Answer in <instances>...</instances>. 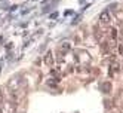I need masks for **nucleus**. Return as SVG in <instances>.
<instances>
[{"mask_svg":"<svg viewBox=\"0 0 123 113\" xmlns=\"http://www.w3.org/2000/svg\"><path fill=\"white\" fill-rule=\"evenodd\" d=\"M99 22H101V25H108L111 22V16H110L108 11H102L99 13Z\"/></svg>","mask_w":123,"mask_h":113,"instance_id":"1","label":"nucleus"},{"mask_svg":"<svg viewBox=\"0 0 123 113\" xmlns=\"http://www.w3.org/2000/svg\"><path fill=\"white\" fill-rule=\"evenodd\" d=\"M45 64L46 66H52L54 64V54L49 51V52H46V55H45Z\"/></svg>","mask_w":123,"mask_h":113,"instance_id":"2","label":"nucleus"},{"mask_svg":"<svg viewBox=\"0 0 123 113\" xmlns=\"http://www.w3.org/2000/svg\"><path fill=\"white\" fill-rule=\"evenodd\" d=\"M119 67H120V66H119V63H117V61H113V63L110 64V74L113 76L116 72H119Z\"/></svg>","mask_w":123,"mask_h":113,"instance_id":"3","label":"nucleus"},{"mask_svg":"<svg viewBox=\"0 0 123 113\" xmlns=\"http://www.w3.org/2000/svg\"><path fill=\"white\" fill-rule=\"evenodd\" d=\"M101 89H102L104 94H110L111 92V83L110 82H104L102 86H101Z\"/></svg>","mask_w":123,"mask_h":113,"instance_id":"4","label":"nucleus"},{"mask_svg":"<svg viewBox=\"0 0 123 113\" xmlns=\"http://www.w3.org/2000/svg\"><path fill=\"white\" fill-rule=\"evenodd\" d=\"M93 31H95V37H96V40H98V42H102V37H101V30H99V27H95V28H93Z\"/></svg>","mask_w":123,"mask_h":113,"instance_id":"5","label":"nucleus"},{"mask_svg":"<svg viewBox=\"0 0 123 113\" xmlns=\"http://www.w3.org/2000/svg\"><path fill=\"white\" fill-rule=\"evenodd\" d=\"M70 49H71L70 43H62V45H61V51H62V52H67V51H70Z\"/></svg>","mask_w":123,"mask_h":113,"instance_id":"6","label":"nucleus"},{"mask_svg":"<svg viewBox=\"0 0 123 113\" xmlns=\"http://www.w3.org/2000/svg\"><path fill=\"white\" fill-rule=\"evenodd\" d=\"M110 33H111V37L116 40V37H117V30H116V28H111V30H110Z\"/></svg>","mask_w":123,"mask_h":113,"instance_id":"7","label":"nucleus"},{"mask_svg":"<svg viewBox=\"0 0 123 113\" xmlns=\"http://www.w3.org/2000/svg\"><path fill=\"white\" fill-rule=\"evenodd\" d=\"M119 113H123V109H122V110H120V112H119Z\"/></svg>","mask_w":123,"mask_h":113,"instance_id":"8","label":"nucleus"}]
</instances>
